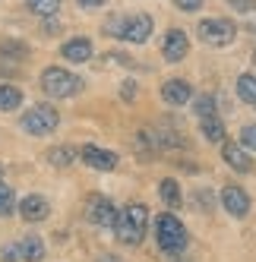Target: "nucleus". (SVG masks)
<instances>
[{"label": "nucleus", "instance_id": "30", "mask_svg": "<svg viewBox=\"0 0 256 262\" xmlns=\"http://www.w3.org/2000/svg\"><path fill=\"white\" fill-rule=\"evenodd\" d=\"M247 32H253V35H256V23H247Z\"/></svg>", "mask_w": 256, "mask_h": 262}, {"label": "nucleus", "instance_id": "9", "mask_svg": "<svg viewBox=\"0 0 256 262\" xmlns=\"http://www.w3.org/2000/svg\"><path fill=\"white\" fill-rule=\"evenodd\" d=\"M190 54V38H187V32L184 29H168L164 32V38H161V57L168 60V63H180Z\"/></svg>", "mask_w": 256, "mask_h": 262}, {"label": "nucleus", "instance_id": "16", "mask_svg": "<svg viewBox=\"0 0 256 262\" xmlns=\"http://www.w3.org/2000/svg\"><path fill=\"white\" fill-rule=\"evenodd\" d=\"M16 253H19V262H41L45 259V243L38 234H26L23 240H16Z\"/></svg>", "mask_w": 256, "mask_h": 262}, {"label": "nucleus", "instance_id": "26", "mask_svg": "<svg viewBox=\"0 0 256 262\" xmlns=\"http://www.w3.org/2000/svg\"><path fill=\"white\" fill-rule=\"evenodd\" d=\"M228 4L237 13H256V0H228Z\"/></svg>", "mask_w": 256, "mask_h": 262}, {"label": "nucleus", "instance_id": "22", "mask_svg": "<svg viewBox=\"0 0 256 262\" xmlns=\"http://www.w3.org/2000/svg\"><path fill=\"white\" fill-rule=\"evenodd\" d=\"M26 7H29V13L48 19V16H54V13L60 10V0H26Z\"/></svg>", "mask_w": 256, "mask_h": 262}, {"label": "nucleus", "instance_id": "2", "mask_svg": "<svg viewBox=\"0 0 256 262\" xmlns=\"http://www.w3.org/2000/svg\"><path fill=\"white\" fill-rule=\"evenodd\" d=\"M152 231H155V243L164 256H184L187 247H190V234L184 228L174 212H161L155 221H152Z\"/></svg>", "mask_w": 256, "mask_h": 262}, {"label": "nucleus", "instance_id": "15", "mask_svg": "<svg viewBox=\"0 0 256 262\" xmlns=\"http://www.w3.org/2000/svg\"><path fill=\"white\" fill-rule=\"evenodd\" d=\"M16 209H19V215H23L29 224H38V221H45V218L51 215V205H48V199H45V196H38V193L26 196L19 205H16Z\"/></svg>", "mask_w": 256, "mask_h": 262}, {"label": "nucleus", "instance_id": "11", "mask_svg": "<svg viewBox=\"0 0 256 262\" xmlns=\"http://www.w3.org/2000/svg\"><path fill=\"white\" fill-rule=\"evenodd\" d=\"M190 98H193V85H190L187 79L174 76V79H164V82H161V101H164V104L184 107V104H190Z\"/></svg>", "mask_w": 256, "mask_h": 262}, {"label": "nucleus", "instance_id": "3", "mask_svg": "<svg viewBox=\"0 0 256 262\" xmlns=\"http://www.w3.org/2000/svg\"><path fill=\"white\" fill-rule=\"evenodd\" d=\"M145 231H149V209L142 202H126L117 212V224H114L117 240L126 247H139L145 240Z\"/></svg>", "mask_w": 256, "mask_h": 262}, {"label": "nucleus", "instance_id": "31", "mask_svg": "<svg viewBox=\"0 0 256 262\" xmlns=\"http://www.w3.org/2000/svg\"><path fill=\"white\" fill-rule=\"evenodd\" d=\"M253 63H256V51H253Z\"/></svg>", "mask_w": 256, "mask_h": 262}, {"label": "nucleus", "instance_id": "24", "mask_svg": "<svg viewBox=\"0 0 256 262\" xmlns=\"http://www.w3.org/2000/svg\"><path fill=\"white\" fill-rule=\"evenodd\" d=\"M13 209H16V196L7 183H0V215H10Z\"/></svg>", "mask_w": 256, "mask_h": 262}, {"label": "nucleus", "instance_id": "32", "mask_svg": "<svg viewBox=\"0 0 256 262\" xmlns=\"http://www.w3.org/2000/svg\"><path fill=\"white\" fill-rule=\"evenodd\" d=\"M0 174H4V164H0Z\"/></svg>", "mask_w": 256, "mask_h": 262}, {"label": "nucleus", "instance_id": "12", "mask_svg": "<svg viewBox=\"0 0 256 262\" xmlns=\"http://www.w3.org/2000/svg\"><path fill=\"white\" fill-rule=\"evenodd\" d=\"M79 158L82 164L95 167V171H114L117 167V152H111V148H101V145H82L79 148Z\"/></svg>", "mask_w": 256, "mask_h": 262}, {"label": "nucleus", "instance_id": "19", "mask_svg": "<svg viewBox=\"0 0 256 262\" xmlns=\"http://www.w3.org/2000/svg\"><path fill=\"white\" fill-rule=\"evenodd\" d=\"M76 158H79V152H76V148H70V145H54L51 152H48V161L54 167H70Z\"/></svg>", "mask_w": 256, "mask_h": 262}, {"label": "nucleus", "instance_id": "13", "mask_svg": "<svg viewBox=\"0 0 256 262\" xmlns=\"http://www.w3.org/2000/svg\"><path fill=\"white\" fill-rule=\"evenodd\" d=\"M222 158H225V164L231 167V171H237V174H250L253 171V155L247 152V148L241 145V142H222Z\"/></svg>", "mask_w": 256, "mask_h": 262}, {"label": "nucleus", "instance_id": "7", "mask_svg": "<svg viewBox=\"0 0 256 262\" xmlns=\"http://www.w3.org/2000/svg\"><path fill=\"white\" fill-rule=\"evenodd\" d=\"M19 126L26 129L29 136H51L54 129L60 126V114H57L54 104H35V107H29L23 114Z\"/></svg>", "mask_w": 256, "mask_h": 262}, {"label": "nucleus", "instance_id": "17", "mask_svg": "<svg viewBox=\"0 0 256 262\" xmlns=\"http://www.w3.org/2000/svg\"><path fill=\"white\" fill-rule=\"evenodd\" d=\"M158 196H161V202L168 205L171 212H177L180 205H184V199H180V186H177V180H171V177H164V180L158 183Z\"/></svg>", "mask_w": 256, "mask_h": 262}, {"label": "nucleus", "instance_id": "23", "mask_svg": "<svg viewBox=\"0 0 256 262\" xmlns=\"http://www.w3.org/2000/svg\"><path fill=\"white\" fill-rule=\"evenodd\" d=\"M237 142H241L250 155H256V123H247L241 126V133H237Z\"/></svg>", "mask_w": 256, "mask_h": 262}, {"label": "nucleus", "instance_id": "6", "mask_svg": "<svg viewBox=\"0 0 256 262\" xmlns=\"http://www.w3.org/2000/svg\"><path fill=\"white\" fill-rule=\"evenodd\" d=\"M196 35H199V41L209 45V48H228L237 38V26L228 16H206V19L196 23Z\"/></svg>", "mask_w": 256, "mask_h": 262}, {"label": "nucleus", "instance_id": "25", "mask_svg": "<svg viewBox=\"0 0 256 262\" xmlns=\"http://www.w3.org/2000/svg\"><path fill=\"white\" fill-rule=\"evenodd\" d=\"M174 7H177L180 13H196V10L206 7V0H174Z\"/></svg>", "mask_w": 256, "mask_h": 262}, {"label": "nucleus", "instance_id": "8", "mask_svg": "<svg viewBox=\"0 0 256 262\" xmlns=\"http://www.w3.org/2000/svg\"><path fill=\"white\" fill-rule=\"evenodd\" d=\"M86 218L92 224H98V228H114L117 224V205L101 193H92L86 199Z\"/></svg>", "mask_w": 256, "mask_h": 262}, {"label": "nucleus", "instance_id": "4", "mask_svg": "<svg viewBox=\"0 0 256 262\" xmlns=\"http://www.w3.org/2000/svg\"><path fill=\"white\" fill-rule=\"evenodd\" d=\"M193 111H196V120H199V129H203V136H206L212 145H222V142L228 139V129H225L222 114H218L215 98H212V95H196Z\"/></svg>", "mask_w": 256, "mask_h": 262}, {"label": "nucleus", "instance_id": "5", "mask_svg": "<svg viewBox=\"0 0 256 262\" xmlns=\"http://www.w3.org/2000/svg\"><path fill=\"white\" fill-rule=\"evenodd\" d=\"M41 89H45V95L51 98H73V95H79L82 92V79L76 76V73H70L63 67H48L41 70Z\"/></svg>", "mask_w": 256, "mask_h": 262}, {"label": "nucleus", "instance_id": "14", "mask_svg": "<svg viewBox=\"0 0 256 262\" xmlns=\"http://www.w3.org/2000/svg\"><path fill=\"white\" fill-rule=\"evenodd\" d=\"M92 54H95L92 41L82 38V35H76V38H67V41L60 45V57H63L67 63H86V60H92Z\"/></svg>", "mask_w": 256, "mask_h": 262}, {"label": "nucleus", "instance_id": "10", "mask_svg": "<svg viewBox=\"0 0 256 262\" xmlns=\"http://www.w3.org/2000/svg\"><path fill=\"white\" fill-rule=\"evenodd\" d=\"M222 205L231 218H247L250 215V196H247L244 186H237V183H228L222 190Z\"/></svg>", "mask_w": 256, "mask_h": 262}, {"label": "nucleus", "instance_id": "28", "mask_svg": "<svg viewBox=\"0 0 256 262\" xmlns=\"http://www.w3.org/2000/svg\"><path fill=\"white\" fill-rule=\"evenodd\" d=\"M120 98H123V101H133V98H136V82H133V79H126V82H123Z\"/></svg>", "mask_w": 256, "mask_h": 262}, {"label": "nucleus", "instance_id": "21", "mask_svg": "<svg viewBox=\"0 0 256 262\" xmlns=\"http://www.w3.org/2000/svg\"><path fill=\"white\" fill-rule=\"evenodd\" d=\"M19 104H23V92L16 85L0 82V111H16Z\"/></svg>", "mask_w": 256, "mask_h": 262}, {"label": "nucleus", "instance_id": "29", "mask_svg": "<svg viewBox=\"0 0 256 262\" xmlns=\"http://www.w3.org/2000/svg\"><path fill=\"white\" fill-rule=\"evenodd\" d=\"M76 4H79L82 10H98V7H104V4H111V0H76Z\"/></svg>", "mask_w": 256, "mask_h": 262}, {"label": "nucleus", "instance_id": "1", "mask_svg": "<svg viewBox=\"0 0 256 262\" xmlns=\"http://www.w3.org/2000/svg\"><path fill=\"white\" fill-rule=\"evenodd\" d=\"M155 32V19L149 13H117L104 23V35L120 41H130V45H145Z\"/></svg>", "mask_w": 256, "mask_h": 262}, {"label": "nucleus", "instance_id": "20", "mask_svg": "<svg viewBox=\"0 0 256 262\" xmlns=\"http://www.w3.org/2000/svg\"><path fill=\"white\" fill-rule=\"evenodd\" d=\"M0 54H4L7 60H26L29 57V45L16 41V38H4V41H0Z\"/></svg>", "mask_w": 256, "mask_h": 262}, {"label": "nucleus", "instance_id": "18", "mask_svg": "<svg viewBox=\"0 0 256 262\" xmlns=\"http://www.w3.org/2000/svg\"><path fill=\"white\" fill-rule=\"evenodd\" d=\"M234 89H237V98H241L244 104L256 107V73H241Z\"/></svg>", "mask_w": 256, "mask_h": 262}, {"label": "nucleus", "instance_id": "27", "mask_svg": "<svg viewBox=\"0 0 256 262\" xmlns=\"http://www.w3.org/2000/svg\"><path fill=\"white\" fill-rule=\"evenodd\" d=\"M0 259H4V262H19V253H16V243H7V247L0 250Z\"/></svg>", "mask_w": 256, "mask_h": 262}]
</instances>
